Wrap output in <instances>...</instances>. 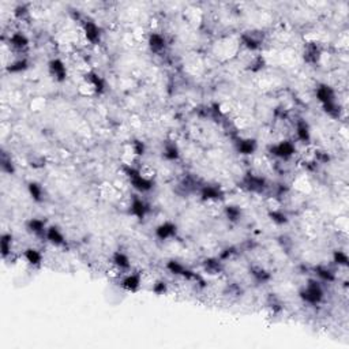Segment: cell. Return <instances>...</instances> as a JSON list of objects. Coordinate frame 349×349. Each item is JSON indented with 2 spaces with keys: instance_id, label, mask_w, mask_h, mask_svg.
Wrapping results in <instances>:
<instances>
[{
  "instance_id": "ac0fdd59",
  "label": "cell",
  "mask_w": 349,
  "mask_h": 349,
  "mask_svg": "<svg viewBox=\"0 0 349 349\" xmlns=\"http://www.w3.org/2000/svg\"><path fill=\"white\" fill-rule=\"evenodd\" d=\"M147 44H149V48L152 49V52L160 54V52H163L164 49H165V47H167V40L164 37V34L154 32L149 34Z\"/></svg>"
},
{
  "instance_id": "5bb4252c",
  "label": "cell",
  "mask_w": 349,
  "mask_h": 349,
  "mask_svg": "<svg viewBox=\"0 0 349 349\" xmlns=\"http://www.w3.org/2000/svg\"><path fill=\"white\" fill-rule=\"evenodd\" d=\"M177 233V227L176 224L171 221H164L156 228V236L158 240H168L174 237Z\"/></svg>"
},
{
  "instance_id": "52a82bcc",
  "label": "cell",
  "mask_w": 349,
  "mask_h": 349,
  "mask_svg": "<svg viewBox=\"0 0 349 349\" xmlns=\"http://www.w3.org/2000/svg\"><path fill=\"white\" fill-rule=\"evenodd\" d=\"M243 187L250 192H263L266 190L267 181L265 177H262L259 174H248L243 179Z\"/></svg>"
},
{
  "instance_id": "9c48e42d",
  "label": "cell",
  "mask_w": 349,
  "mask_h": 349,
  "mask_svg": "<svg viewBox=\"0 0 349 349\" xmlns=\"http://www.w3.org/2000/svg\"><path fill=\"white\" fill-rule=\"evenodd\" d=\"M48 71L49 75L54 78L56 82H64L67 79V67H65L64 61L59 58L49 60L48 63Z\"/></svg>"
},
{
  "instance_id": "277c9868",
  "label": "cell",
  "mask_w": 349,
  "mask_h": 349,
  "mask_svg": "<svg viewBox=\"0 0 349 349\" xmlns=\"http://www.w3.org/2000/svg\"><path fill=\"white\" fill-rule=\"evenodd\" d=\"M83 83H85V87H87L94 94H103L107 89V83L103 76L98 75L94 71H87L83 75Z\"/></svg>"
},
{
  "instance_id": "484cf974",
  "label": "cell",
  "mask_w": 349,
  "mask_h": 349,
  "mask_svg": "<svg viewBox=\"0 0 349 349\" xmlns=\"http://www.w3.org/2000/svg\"><path fill=\"white\" fill-rule=\"evenodd\" d=\"M29 68V61L25 58H19V59H15L11 61L10 64L7 65V71L10 74H19V72H23Z\"/></svg>"
},
{
  "instance_id": "e0dca14e",
  "label": "cell",
  "mask_w": 349,
  "mask_h": 349,
  "mask_svg": "<svg viewBox=\"0 0 349 349\" xmlns=\"http://www.w3.org/2000/svg\"><path fill=\"white\" fill-rule=\"evenodd\" d=\"M240 41H241V45L244 47L245 49H248L251 52H255L258 49H261L262 43L263 40L261 37H258L255 33H244L241 37H240Z\"/></svg>"
},
{
  "instance_id": "d590c367",
  "label": "cell",
  "mask_w": 349,
  "mask_h": 349,
  "mask_svg": "<svg viewBox=\"0 0 349 349\" xmlns=\"http://www.w3.org/2000/svg\"><path fill=\"white\" fill-rule=\"evenodd\" d=\"M1 169L3 172H7V174H12L15 172V168H14V164L11 161V158H8L5 154L1 156Z\"/></svg>"
},
{
  "instance_id": "d4e9b609",
  "label": "cell",
  "mask_w": 349,
  "mask_h": 349,
  "mask_svg": "<svg viewBox=\"0 0 349 349\" xmlns=\"http://www.w3.org/2000/svg\"><path fill=\"white\" fill-rule=\"evenodd\" d=\"M27 191H29V195L32 196V199L34 202H43L44 201V188L43 185L37 183V181H30L27 184Z\"/></svg>"
},
{
  "instance_id": "30bf717a",
  "label": "cell",
  "mask_w": 349,
  "mask_h": 349,
  "mask_svg": "<svg viewBox=\"0 0 349 349\" xmlns=\"http://www.w3.org/2000/svg\"><path fill=\"white\" fill-rule=\"evenodd\" d=\"M201 199L205 202H218L224 198V191L220 185L205 184L199 190Z\"/></svg>"
},
{
  "instance_id": "83f0119b",
  "label": "cell",
  "mask_w": 349,
  "mask_h": 349,
  "mask_svg": "<svg viewBox=\"0 0 349 349\" xmlns=\"http://www.w3.org/2000/svg\"><path fill=\"white\" fill-rule=\"evenodd\" d=\"M12 234L10 233H3L1 234V240H0V250H1V255L3 258H7L8 255H11L12 252Z\"/></svg>"
},
{
  "instance_id": "6da1fadb",
  "label": "cell",
  "mask_w": 349,
  "mask_h": 349,
  "mask_svg": "<svg viewBox=\"0 0 349 349\" xmlns=\"http://www.w3.org/2000/svg\"><path fill=\"white\" fill-rule=\"evenodd\" d=\"M123 172H124L125 177L128 179L131 187L138 192H141V194L149 192L154 185L153 179L147 177L146 174L142 172L141 168H136L132 164H124Z\"/></svg>"
},
{
  "instance_id": "7a4b0ae2",
  "label": "cell",
  "mask_w": 349,
  "mask_h": 349,
  "mask_svg": "<svg viewBox=\"0 0 349 349\" xmlns=\"http://www.w3.org/2000/svg\"><path fill=\"white\" fill-rule=\"evenodd\" d=\"M300 299L303 300L307 304H319L323 297H325V291L322 288V285L316 280H310L308 284H305L299 292Z\"/></svg>"
},
{
  "instance_id": "e575fe53",
  "label": "cell",
  "mask_w": 349,
  "mask_h": 349,
  "mask_svg": "<svg viewBox=\"0 0 349 349\" xmlns=\"http://www.w3.org/2000/svg\"><path fill=\"white\" fill-rule=\"evenodd\" d=\"M167 291H168V284L165 283L164 280H157L156 283L153 284L152 287V292L156 294H165L167 293Z\"/></svg>"
},
{
  "instance_id": "9a60e30c",
  "label": "cell",
  "mask_w": 349,
  "mask_h": 349,
  "mask_svg": "<svg viewBox=\"0 0 349 349\" xmlns=\"http://www.w3.org/2000/svg\"><path fill=\"white\" fill-rule=\"evenodd\" d=\"M294 134H296V139L299 142H301V143H310L311 128L310 124L305 120H296V123H294Z\"/></svg>"
},
{
  "instance_id": "ffe728a7",
  "label": "cell",
  "mask_w": 349,
  "mask_h": 349,
  "mask_svg": "<svg viewBox=\"0 0 349 349\" xmlns=\"http://www.w3.org/2000/svg\"><path fill=\"white\" fill-rule=\"evenodd\" d=\"M322 58V51L319 45L315 43H311L305 45L304 49V60L308 64H316Z\"/></svg>"
},
{
  "instance_id": "4dcf8cb0",
  "label": "cell",
  "mask_w": 349,
  "mask_h": 349,
  "mask_svg": "<svg viewBox=\"0 0 349 349\" xmlns=\"http://www.w3.org/2000/svg\"><path fill=\"white\" fill-rule=\"evenodd\" d=\"M224 212H225V216L231 223H236L241 218V209H240V206H236V205H228Z\"/></svg>"
},
{
  "instance_id": "1f68e13d",
  "label": "cell",
  "mask_w": 349,
  "mask_h": 349,
  "mask_svg": "<svg viewBox=\"0 0 349 349\" xmlns=\"http://www.w3.org/2000/svg\"><path fill=\"white\" fill-rule=\"evenodd\" d=\"M269 217L272 218L273 223H276L277 225H284V224L288 223V216L281 210V209H272L269 212Z\"/></svg>"
},
{
  "instance_id": "ba28073f",
  "label": "cell",
  "mask_w": 349,
  "mask_h": 349,
  "mask_svg": "<svg viewBox=\"0 0 349 349\" xmlns=\"http://www.w3.org/2000/svg\"><path fill=\"white\" fill-rule=\"evenodd\" d=\"M128 213L136 220H143L149 213V206L141 196L132 195L130 199V205H128Z\"/></svg>"
},
{
  "instance_id": "4316f807",
  "label": "cell",
  "mask_w": 349,
  "mask_h": 349,
  "mask_svg": "<svg viewBox=\"0 0 349 349\" xmlns=\"http://www.w3.org/2000/svg\"><path fill=\"white\" fill-rule=\"evenodd\" d=\"M145 152H146L145 143L142 141H139V139H135V141L130 142L127 154H130L131 157H142V156L145 154Z\"/></svg>"
},
{
  "instance_id": "d6986e66",
  "label": "cell",
  "mask_w": 349,
  "mask_h": 349,
  "mask_svg": "<svg viewBox=\"0 0 349 349\" xmlns=\"http://www.w3.org/2000/svg\"><path fill=\"white\" fill-rule=\"evenodd\" d=\"M47 228H48L47 223L44 221L43 218H30L27 221V231L34 236H38V237H45Z\"/></svg>"
},
{
  "instance_id": "7402d4cb",
  "label": "cell",
  "mask_w": 349,
  "mask_h": 349,
  "mask_svg": "<svg viewBox=\"0 0 349 349\" xmlns=\"http://www.w3.org/2000/svg\"><path fill=\"white\" fill-rule=\"evenodd\" d=\"M163 157L168 161H177L180 158V149L174 141L165 142L163 145Z\"/></svg>"
},
{
  "instance_id": "4fadbf2b",
  "label": "cell",
  "mask_w": 349,
  "mask_h": 349,
  "mask_svg": "<svg viewBox=\"0 0 349 349\" xmlns=\"http://www.w3.org/2000/svg\"><path fill=\"white\" fill-rule=\"evenodd\" d=\"M141 284L142 277L141 274H138V273H128L120 281L121 288L127 291V292H136L138 289L141 288Z\"/></svg>"
},
{
  "instance_id": "f546056e",
  "label": "cell",
  "mask_w": 349,
  "mask_h": 349,
  "mask_svg": "<svg viewBox=\"0 0 349 349\" xmlns=\"http://www.w3.org/2000/svg\"><path fill=\"white\" fill-rule=\"evenodd\" d=\"M315 276L319 278L321 281H323V283H333V281L336 280L334 272L326 266L315 267Z\"/></svg>"
},
{
  "instance_id": "f1b7e54d",
  "label": "cell",
  "mask_w": 349,
  "mask_h": 349,
  "mask_svg": "<svg viewBox=\"0 0 349 349\" xmlns=\"http://www.w3.org/2000/svg\"><path fill=\"white\" fill-rule=\"evenodd\" d=\"M205 270L209 274H220L223 272V262L220 258H210L205 261Z\"/></svg>"
},
{
  "instance_id": "2e32d148",
  "label": "cell",
  "mask_w": 349,
  "mask_h": 349,
  "mask_svg": "<svg viewBox=\"0 0 349 349\" xmlns=\"http://www.w3.org/2000/svg\"><path fill=\"white\" fill-rule=\"evenodd\" d=\"M258 149V142L254 138H241L236 142V150L241 156H251Z\"/></svg>"
},
{
  "instance_id": "44dd1931",
  "label": "cell",
  "mask_w": 349,
  "mask_h": 349,
  "mask_svg": "<svg viewBox=\"0 0 349 349\" xmlns=\"http://www.w3.org/2000/svg\"><path fill=\"white\" fill-rule=\"evenodd\" d=\"M112 265H114V267H116L117 270H120V272L123 273L127 272V270L130 269L131 261L125 252H123V251H116V252H114V255H112Z\"/></svg>"
},
{
  "instance_id": "8d00e7d4",
  "label": "cell",
  "mask_w": 349,
  "mask_h": 349,
  "mask_svg": "<svg viewBox=\"0 0 349 349\" xmlns=\"http://www.w3.org/2000/svg\"><path fill=\"white\" fill-rule=\"evenodd\" d=\"M14 15L16 16V19L25 21L27 16H29V10H27L26 5H18L15 10H14Z\"/></svg>"
},
{
  "instance_id": "cb8c5ba5",
  "label": "cell",
  "mask_w": 349,
  "mask_h": 349,
  "mask_svg": "<svg viewBox=\"0 0 349 349\" xmlns=\"http://www.w3.org/2000/svg\"><path fill=\"white\" fill-rule=\"evenodd\" d=\"M8 41H10L11 47L14 49H16V51H22V49L29 47V38H27V36L25 33L22 32L11 33Z\"/></svg>"
},
{
  "instance_id": "5b68a950",
  "label": "cell",
  "mask_w": 349,
  "mask_h": 349,
  "mask_svg": "<svg viewBox=\"0 0 349 349\" xmlns=\"http://www.w3.org/2000/svg\"><path fill=\"white\" fill-rule=\"evenodd\" d=\"M81 26L83 37H85L87 43L98 44L101 41V29L96 22L92 21V19H83L81 22Z\"/></svg>"
},
{
  "instance_id": "d6a6232c",
  "label": "cell",
  "mask_w": 349,
  "mask_h": 349,
  "mask_svg": "<svg viewBox=\"0 0 349 349\" xmlns=\"http://www.w3.org/2000/svg\"><path fill=\"white\" fill-rule=\"evenodd\" d=\"M333 262L340 267H347L349 263V258L345 251L337 250L334 251V254H333Z\"/></svg>"
},
{
  "instance_id": "8992f818",
  "label": "cell",
  "mask_w": 349,
  "mask_h": 349,
  "mask_svg": "<svg viewBox=\"0 0 349 349\" xmlns=\"http://www.w3.org/2000/svg\"><path fill=\"white\" fill-rule=\"evenodd\" d=\"M167 269H168L169 272L172 273V274L184 278V280H187V281H198V280H199V276H198L196 273L190 270L188 267H185L183 263H180V262L177 261H174V259L167 263Z\"/></svg>"
},
{
  "instance_id": "836d02e7",
  "label": "cell",
  "mask_w": 349,
  "mask_h": 349,
  "mask_svg": "<svg viewBox=\"0 0 349 349\" xmlns=\"http://www.w3.org/2000/svg\"><path fill=\"white\" fill-rule=\"evenodd\" d=\"M251 274L254 276V278H255L258 283H266V281L270 280V274L265 269H262V267H254L251 270Z\"/></svg>"
},
{
  "instance_id": "7c38bea8",
  "label": "cell",
  "mask_w": 349,
  "mask_h": 349,
  "mask_svg": "<svg viewBox=\"0 0 349 349\" xmlns=\"http://www.w3.org/2000/svg\"><path fill=\"white\" fill-rule=\"evenodd\" d=\"M45 239L48 240L49 243L55 247H63L65 245V236L61 232V229L56 225H51L47 228L45 232Z\"/></svg>"
},
{
  "instance_id": "603a6c76",
  "label": "cell",
  "mask_w": 349,
  "mask_h": 349,
  "mask_svg": "<svg viewBox=\"0 0 349 349\" xmlns=\"http://www.w3.org/2000/svg\"><path fill=\"white\" fill-rule=\"evenodd\" d=\"M23 258L27 265H30L32 267H37L43 263V254L40 252V250L33 248V247H29L23 251Z\"/></svg>"
},
{
  "instance_id": "8fae6325",
  "label": "cell",
  "mask_w": 349,
  "mask_h": 349,
  "mask_svg": "<svg viewBox=\"0 0 349 349\" xmlns=\"http://www.w3.org/2000/svg\"><path fill=\"white\" fill-rule=\"evenodd\" d=\"M315 97L316 100L321 103V105H327V104H332L334 101H337V94L336 90L332 86H329L326 83H322L315 89Z\"/></svg>"
},
{
  "instance_id": "3957f363",
  "label": "cell",
  "mask_w": 349,
  "mask_h": 349,
  "mask_svg": "<svg viewBox=\"0 0 349 349\" xmlns=\"http://www.w3.org/2000/svg\"><path fill=\"white\" fill-rule=\"evenodd\" d=\"M269 152H270L273 157L280 158V160H284V161H288V160L293 157L294 153H296V145H294L293 141L283 139V141L272 145L270 149H269Z\"/></svg>"
}]
</instances>
